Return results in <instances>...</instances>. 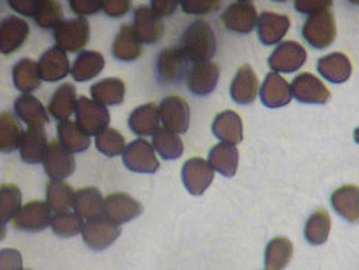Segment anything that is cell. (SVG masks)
Returning a JSON list of instances; mask_svg holds the SVG:
<instances>
[{"instance_id": "cell-1", "label": "cell", "mask_w": 359, "mask_h": 270, "mask_svg": "<svg viewBox=\"0 0 359 270\" xmlns=\"http://www.w3.org/2000/svg\"><path fill=\"white\" fill-rule=\"evenodd\" d=\"M180 52L195 64L207 62L216 52V36L211 26L204 20H196L180 38Z\"/></svg>"}, {"instance_id": "cell-2", "label": "cell", "mask_w": 359, "mask_h": 270, "mask_svg": "<svg viewBox=\"0 0 359 270\" xmlns=\"http://www.w3.org/2000/svg\"><path fill=\"white\" fill-rule=\"evenodd\" d=\"M121 233V226L104 215L87 220L81 231L86 245L96 252L107 249L119 238Z\"/></svg>"}, {"instance_id": "cell-3", "label": "cell", "mask_w": 359, "mask_h": 270, "mask_svg": "<svg viewBox=\"0 0 359 270\" xmlns=\"http://www.w3.org/2000/svg\"><path fill=\"white\" fill-rule=\"evenodd\" d=\"M337 36L335 19L330 10L309 15L303 26V36L315 49L328 48Z\"/></svg>"}, {"instance_id": "cell-4", "label": "cell", "mask_w": 359, "mask_h": 270, "mask_svg": "<svg viewBox=\"0 0 359 270\" xmlns=\"http://www.w3.org/2000/svg\"><path fill=\"white\" fill-rule=\"evenodd\" d=\"M76 123L87 135H99L108 128L109 112L107 107L81 96L76 104Z\"/></svg>"}, {"instance_id": "cell-5", "label": "cell", "mask_w": 359, "mask_h": 270, "mask_svg": "<svg viewBox=\"0 0 359 270\" xmlns=\"http://www.w3.org/2000/svg\"><path fill=\"white\" fill-rule=\"evenodd\" d=\"M54 39L64 52H80L90 41V22L86 18L64 20L54 30Z\"/></svg>"}, {"instance_id": "cell-6", "label": "cell", "mask_w": 359, "mask_h": 270, "mask_svg": "<svg viewBox=\"0 0 359 270\" xmlns=\"http://www.w3.org/2000/svg\"><path fill=\"white\" fill-rule=\"evenodd\" d=\"M13 223L20 231L39 233L52 224V210L45 201H30L20 208Z\"/></svg>"}, {"instance_id": "cell-7", "label": "cell", "mask_w": 359, "mask_h": 270, "mask_svg": "<svg viewBox=\"0 0 359 270\" xmlns=\"http://www.w3.org/2000/svg\"><path fill=\"white\" fill-rule=\"evenodd\" d=\"M123 162L128 170L137 173H156L160 168L153 144L144 140H135L127 144Z\"/></svg>"}, {"instance_id": "cell-8", "label": "cell", "mask_w": 359, "mask_h": 270, "mask_svg": "<svg viewBox=\"0 0 359 270\" xmlns=\"http://www.w3.org/2000/svg\"><path fill=\"white\" fill-rule=\"evenodd\" d=\"M43 168L52 180L62 181L72 176L76 169V161L71 151L60 144L58 140H53L48 146Z\"/></svg>"}, {"instance_id": "cell-9", "label": "cell", "mask_w": 359, "mask_h": 270, "mask_svg": "<svg viewBox=\"0 0 359 270\" xmlns=\"http://www.w3.org/2000/svg\"><path fill=\"white\" fill-rule=\"evenodd\" d=\"M181 177L185 188L191 195L200 196L208 189L214 180V169L210 162L203 158H191L184 163Z\"/></svg>"}, {"instance_id": "cell-10", "label": "cell", "mask_w": 359, "mask_h": 270, "mask_svg": "<svg viewBox=\"0 0 359 270\" xmlns=\"http://www.w3.org/2000/svg\"><path fill=\"white\" fill-rule=\"evenodd\" d=\"M306 61V49L299 42L285 41L270 54L269 67L276 73H292L299 71Z\"/></svg>"}, {"instance_id": "cell-11", "label": "cell", "mask_w": 359, "mask_h": 270, "mask_svg": "<svg viewBox=\"0 0 359 270\" xmlns=\"http://www.w3.org/2000/svg\"><path fill=\"white\" fill-rule=\"evenodd\" d=\"M158 109L160 119L165 128L176 134H182L188 130L191 121V109L182 97L168 96L162 100Z\"/></svg>"}, {"instance_id": "cell-12", "label": "cell", "mask_w": 359, "mask_h": 270, "mask_svg": "<svg viewBox=\"0 0 359 270\" xmlns=\"http://www.w3.org/2000/svg\"><path fill=\"white\" fill-rule=\"evenodd\" d=\"M290 90L296 100L306 104H324L331 96L323 81L312 73H302L294 77Z\"/></svg>"}, {"instance_id": "cell-13", "label": "cell", "mask_w": 359, "mask_h": 270, "mask_svg": "<svg viewBox=\"0 0 359 270\" xmlns=\"http://www.w3.org/2000/svg\"><path fill=\"white\" fill-rule=\"evenodd\" d=\"M142 211V204L123 192L111 194L104 198V216L116 224H123L135 219Z\"/></svg>"}, {"instance_id": "cell-14", "label": "cell", "mask_w": 359, "mask_h": 270, "mask_svg": "<svg viewBox=\"0 0 359 270\" xmlns=\"http://www.w3.org/2000/svg\"><path fill=\"white\" fill-rule=\"evenodd\" d=\"M188 60L179 48H166L157 58V76L163 84H175L182 80L187 73Z\"/></svg>"}, {"instance_id": "cell-15", "label": "cell", "mask_w": 359, "mask_h": 270, "mask_svg": "<svg viewBox=\"0 0 359 270\" xmlns=\"http://www.w3.org/2000/svg\"><path fill=\"white\" fill-rule=\"evenodd\" d=\"M219 81V67L211 62H198L189 68L187 73V86L189 90L198 96L210 95L215 90Z\"/></svg>"}, {"instance_id": "cell-16", "label": "cell", "mask_w": 359, "mask_h": 270, "mask_svg": "<svg viewBox=\"0 0 359 270\" xmlns=\"http://www.w3.org/2000/svg\"><path fill=\"white\" fill-rule=\"evenodd\" d=\"M257 18V10L252 1H236L227 7L222 15V20L226 27L241 34L250 33L255 27Z\"/></svg>"}, {"instance_id": "cell-17", "label": "cell", "mask_w": 359, "mask_h": 270, "mask_svg": "<svg viewBox=\"0 0 359 270\" xmlns=\"http://www.w3.org/2000/svg\"><path fill=\"white\" fill-rule=\"evenodd\" d=\"M30 33L26 20L19 17H8L0 22V53L10 54L18 50Z\"/></svg>"}, {"instance_id": "cell-18", "label": "cell", "mask_w": 359, "mask_h": 270, "mask_svg": "<svg viewBox=\"0 0 359 270\" xmlns=\"http://www.w3.org/2000/svg\"><path fill=\"white\" fill-rule=\"evenodd\" d=\"M38 71L43 81L53 83L62 80L69 73L68 55L57 46L48 49L39 58Z\"/></svg>"}, {"instance_id": "cell-19", "label": "cell", "mask_w": 359, "mask_h": 270, "mask_svg": "<svg viewBox=\"0 0 359 270\" xmlns=\"http://www.w3.org/2000/svg\"><path fill=\"white\" fill-rule=\"evenodd\" d=\"M48 146V135L43 127H29L23 133L19 144V154L27 163H39L45 158Z\"/></svg>"}, {"instance_id": "cell-20", "label": "cell", "mask_w": 359, "mask_h": 270, "mask_svg": "<svg viewBox=\"0 0 359 270\" xmlns=\"http://www.w3.org/2000/svg\"><path fill=\"white\" fill-rule=\"evenodd\" d=\"M259 96L266 107H284L292 99V90L284 77L278 73L270 72L261 87Z\"/></svg>"}, {"instance_id": "cell-21", "label": "cell", "mask_w": 359, "mask_h": 270, "mask_svg": "<svg viewBox=\"0 0 359 270\" xmlns=\"http://www.w3.org/2000/svg\"><path fill=\"white\" fill-rule=\"evenodd\" d=\"M290 27V20L287 15L274 14V13H262L257 20L258 36L264 45L278 43Z\"/></svg>"}, {"instance_id": "cell-22", "label": "cell", "mask_w": 359, "mask_h": 270, "mask_svg": "<svg viewBox=\"0 0 359 270\" xmlns=\"http://www.w3.org/2000/svg\"><path fill=\"white\" fill-rule=\"evenodd\" d=\"M134 30L141 42L156 43L163 36V25L150 7H138L134 13Z\"/></svg>"}, {"instance_id": "cell-23", "label": "cell", "mask_w": 359, "mask_h": 270, "mask_svg": "<svg viewBox=\"0 0 359 270\" xmlns=\"http://www.w3.org/2000/svg\"><path fill=\"white\" fill-rule=\"evenodd\" d=\"M72 207L74 214L81 219L90 220L104 215V198L102 196V192L93 187L74 192Z\"/></svg>"}, {"instance_id": "cell-24", "label": "cell", "mask_w": 359, "mask_h": 270, "mask_svg": "<svg viewBox=\"0 0 359 270\" xmlns=\"http://www.w3.org/2000/svg\"><path fill=\"white\" fill-rule=\"evenodd\" d=\"M128 127L140 137L154 135L160 128V109L154 103L135 108L128 118Z\"/></svg>"}, {"instance_id": "cell-25", "label": "cell", "mask_w": 359, "mask_h": 270, "mask_svg": "<svg viewBox=\"0 0 359 270\" xmlns=\"http://www.w3.org/2000/svg\"><path fill=\"white\" fill-rule=\"evenodd\" d=\"M331 204L338 215L351 223L359 222V187L344 185L331 196Z\"/></svg>"}, {"instance_id": "cell-26", "label": "cell", "mask_w": 359, "mask_h": 270, "mask_svg": "<svg viewBox=\"0 0 359 270\" xmlns=\"http://www.w3.org/2000/svg\"><path fill=\"white\" fill-rule=\"evenodd\" d=\"M14 109L19 119L29 127H43V125L49 123L46 109L36 96L30 93H25L17 97Z\"/></svg>"}, {"instance_id": "cell-27", "label": "cell", "mask_w": 359, "mask_h": 270, "mask_svg": "<svg viewBox=\"0 0 359 270\" xmlns=\"http://www.w3.org/2000/svg\"><path fill=\"white\" fill-rule=\"evenodd\" d=\"M258 92V79L249 65L238 69L233 77L230 95L233 102L239 104H250L255 100Z\"/></svg>"}, {"instance_id": "cell-28", "label": "cell", "mask_w": 359, "mask_h": 270, "mask_svg": "<svg viewBox=\"0 0 359 270\" xmlns=\"http://www.w3.org/2000/svg\"><path fill=\"white\" fill-rule=\"evenodd\" d=\"M318 71L327 81L341 84L350 79L353 67L346 54L331 53L318 61Z\"/></svg>"}, {"instance_id": "cell-29", "label": "cell", "mask_w": 359, "mask_h": 270, "mask_svg": "<svg viewBox=\"0 0 359 270\" xmlns=\"http://www.w3.org/2000/svg\"><path fill=\"white\" fill-rule=\"evenodd\" d=\"M212 133L224 144H236L243 140V123L241 116L233 111H223L216 115Z\"/></svg>"}, {"instance_id": "cell-30", "label": "cell", "mask_w": 359, "mask_h": 270, "mask_svg": "<svg viewBox=\"0 0 359 270\" xmlns=\"http://www.w3.org/2000/svg\"><path fill=\"white\" fill-rule=\"evenodd\" d=\"M112 54L121 61H134L142 54V42L130 25H123L112 43Z\"/></svg>"}, {"instance_id": "cell-31", "label": "cell", "mask_w": 359, "mask_h": 270, "mask_svg": "<svg viewBox=\"0 0 359 270\" xmlns=\"http://www.w3.org/2000/svg\"><path fill=\"white\" fill-rule=\"evenodd\" d=\"M76 88L71 83H65L54 92L48 111L55 121L64 122L76 111Z\"/></svg>"}, {"instance_id": "cell-32", "label": "cell", "mask_w": 359, "mask_h": 270, "mask_svg": "<svg viewBox=\"0 0 359 270\" xmlns=\"http://www.w3.org/2000/svg\"><path fill=\"white\" fill-rule=\"evenodd\" d=\"M126 87L121 79H104L90 87L93 102L102 106H115L125 100Z\"/></svg>"}, {"instance_id": "cell-33", "label": "cell", "mask_w": 359, "mask_h": 270, "mask_svg": "<svg viewBox=\"0 0 359 270\" xmlns=\"http://www.w3.org/2000/svg\"><path fill=\"white\" fill-rule=\"evenodd\" d=\"M104 68V57L99 52L86 50L77 55L73 62L72 77L74 81L83 83L95 79Z\"/></svg>"}, {"instance_id": "cell-34", "label": "cell", "mask_w": 359, "mask_h": 270, "mask_svg": "<svg viewBox=\"0 0 359 270\" xmlns=\"http://www.w3.org/2000/svg\"><path fill=\"white\" fill-rule=\"evenodd\" d=\"M212 169L226 177H233L238 168V149L230 144H217L208 156Z\"/></svg>"}, {"instance_id": "cell-35", "label": "cell", "mask_w": 359, "mask_h": 270, "mask_svg": "<svg viewBox=\"0 0 359 270\" xmlns=\"http://www.w3.org/2000/svg\"><path fill=\"white\" fill-rule=\"evenodd\" d=\"M58 141L71 153H83L90 144V135H87L73 121L60 122L57 127Z\"/></svg>"}, {"instance_id": "cell-36", "label": "cell", "mask_w": 359, "mask_h": 270, "mask_svg": "<svg viewBox=\"0 0 359 270\" xmlns=\"http://www.w3.org/2000/svg\"><path fill=\"white\" fill-rule=\"evenodd\" d=\"M23 130L19 125L18 119L8 111L0 114V151L13 153L19 149L23 137Z\"/></svg>"}, {"instance_id": "cell-37", "label": "cell", "mask_w": 359, "mask_h": 270, "mask_svg": "<svg viewBox=\"0 0 359 270\" xmlns=\"http://www.w3.org/2000/svg\"><path fill=\"white\" fill-rule=\"evenodd\" d=\"M293 245L285 236L271 239L265 250V268L268 270H284L292 259Z\"/></svg>"}, {"instance_id": "cell-38", "label": "cell", "mask_w": 359, "mask_h": 270, "mask_svg": "<svg viewBox=\"0 0 359 270\" xmlns=\"http://www.w3.org/2000/svg\"><path fill=\"white\" fill-rule=\"evenodd\" d=\"M13 80L17 90L25 93L38 90L41 86V76L38 64L30 58H23L13 68Z\"/></svg>"}, {"instance_id": "cell-39", "label": "cell", "mask_w": 359, "mask_h": 270, "mask_svg": "<svg viewBox=\"0 0 359 270\" xmlns=\"http://www.w3.org/2000/svg\"><path fill=\"white\" fill-rule=\"evenodd\" d=\"M153 147L163 160H177L184 153V144L176 133L168 128H158L153 135Z\"/></svg>"}, {"instance_id": "cell-40", "label": "cell", "mask_w": 359, "mask_h": 270, "mask_svg": "<svg viewBox=\"0 0 359 270\" xmlns=\"http://www.w3.org/2000/svg\"><path fill=\"white\" fill-rule=\"evenodd\" d=\"M72 187L64 181L52 180L46 188V203L54 212H67L73 205Z\"/></svg>"}, {"instance_id": "cell-41", "label": "cell", "mask_w": 359, "mask_h": 270, "mask_svg": "<svg viewBox=\"0 0 359 270\" xmlns=\"http://www.w3.org/2000/svg\"><path fill=\"white\" fill-rule=\"evenodd\" d=\"M331 230V217L327 211L319 210L315 211L308 217L304 229L306 242L311 245H322L330 235Z\"/></svg>"}, {"instance_id": "cell-42", "label": "cell", "mask_w": 359, "mask_h": 270, "mask_svg": "<svg viewBox=\"0 0 359 270\" xmlns=\"http://www.w3.org/2000/svg\"><path fill=\"white\" fill-rule=\"evenodd\" d=\"M22 208V192L14 184L0 185V222L7 223L18 215Z\"/></svg>"}, {"instance_id": "cell-43", "label": "cell", "mask_w": 359, "mask_h": 270, "mask_svg": "<svg viewBox=\"0 0 359 270\" xmlns=\"http://www.w3.org/2000/svg\"><path fill=\"white\" fill-rule=\"evenodd\" d=\"M96 149L107 156V157H116L126 149L125 137L115 128H106L99 135H96Z\"/></svg>"}, {"instance_id": "cell-44", "label": "cell", "mask_w": 359, "mask_h": 270, "mask_svg": "<svg viewBox=\"0 0 359 270\" xmlns=\"http://www.w3.org/2000/svg\"><path fill=\"white\" fill-rule=\"evenodd\" d=\"M64 14L61 6L57 1L52 0H39V6L36 8L34 20L36 25L42 29H57L64 20Z\"/></svg>"}, {"instance_id": "cell-45", "label": "cell", "mask_w": 359, "mask_h": 270, "mask_svg": "<svg viewBox=\"0 0 359 270\" xmlns=\"http://www.w3.org/2000/svg\"><path fill=\"white\" fill-rule=\"evenodd\" d=\"M52 230L55 235L69 238L83 231V219L74 212H58L52 217Z\"/></svg>"}, {"instance_id": "cell-46", "label": "cell", "mask_w": 359, "mask_h": 270, "mask_svg": "<svg viewBox=\"0 0 359 270\" xmlns=\"http://www.w3.org/2000/svg\"><path fill=\"white\" fill-rule=\"evenodd\" d=\"M220 1L215 0H185L181 1V7L184 13L194 14V15H204L214 13L220 7Z\"/></svg>"}, {"instance_id": "cell-47", "label": "cell", "mask_w": 359, "mask_h": 270, "mask_svg": "<svg viewBox=\"0 0 359 270\" xmlns=\"http://www.w3.org/2000/svg\"><path fill=\"white\" fill-rule=\"evenodd\" d=\"M331 6H332V1H327V0H297V1H294V8L299 13L308 14V15L327 11V10H330Z\"/></svg>"}, {"instance_id": "cell-48", "label": "cell", "mask_w": 359, "mask_h": 270, "mask_svg": "<svg viewBox=\"0 0 359 270\" xmlns=\"http://www.w3.org/2000/svg\"><path fill=\"white\" fill-rule=\"evenodd\" d=\"M22 254L17 249L0 250V270H22Z\"/></svg>"}, {"instance_id": "cell-49", "label": "cell", "mask_w": 359, "mask_h": 270, "mask_svg": "<svg viewBox=\"0 0 359 270\" xmlns=\"http://www.w3.org/2000/svg\"><path fill=\"white\" fill-rule=\"evenodd\" d=\"M131 3L128 0H107L102 1V8L111 18L125 17L130 11Z\"/></svg>"}, {"instance_id": "cell-50", "label": "cell", "mask_w": 359, "mask_h": 270, "mask_svg": "<svg viewBox=\"0 0 359 270\" xmlns=\"http://www.w3.org/2000/svg\"><path fill=\"white\" fill-rule=\"evenodd\" d=\"M69 4L73 13L80 17L96 14L102 8V1L97 0H71Z\"/></svg>"}, {"instance_id": "cell-51", "label": "cell", "mask_w": 359, "mask_h": 270, "mask_svg": "<svg viewBox=\"0 0 359 270\" xmlns=\"http://www.w3.org/2000/svg\"><path fill=\"white\" fill-rule=\"evenodd\" d=\"M8 4L11 6L13 10H15L20 15L34 18L36 8L39 6V0H10Z\"/></svg>"}, {"instance_id": "cell-52", "label": "cell", "mask_w": 359, "mask_h": 270, "mask_svg": "<svg viewBox=\"0 0 359 270\" xmlns=\"http://www.w3.org/2000/svg\"><path fill=\"white\" fill-rule=\"evenodd\" d=\"M179 3L175 0H154L151 1V11L161 19L172 15L177 10Z\"/></svg>"}, {"instance_id": "cell-53", "label": "cell", "mask_w": 359, "mask_h": 270, "mask_svg": "<svg viewBox=\"0 0 359 270\" xmlns=\"http://www.w3.org/2000/svg\"><path fill=\"white\" fill-rule=\"evenodd\" d=\"M6 235H7V227H6V223L0 222V242L6 238Z\"/></svg>"}, {"instance_id": "cell-54", "label": "cell", "mask_w": 359, "mask_h": 270, "mask_svg": "<svg viewBox=\"0 0 359 270\" xmlns=\"http://www.w3.org/2000/svg\"><path fill=\"white\" fill-rule=\"evenodd\" d=\"M354 140H355L357 144H359V127L354 131Z\"/></svg>"}, {"instance_id": "cell-55", "label": "cell", "mask_w": 359, "mask_h": 270, "mask_svg": "<svg viewBox=\"0 0 359 270\" xmlns=\"http://www.w3.org/2000/svg\"><path fill=\"white\" fill-rule=\"evenodd\" d=\"M25 270H32V269H25Z\"/></svg>"}]
</instances>
